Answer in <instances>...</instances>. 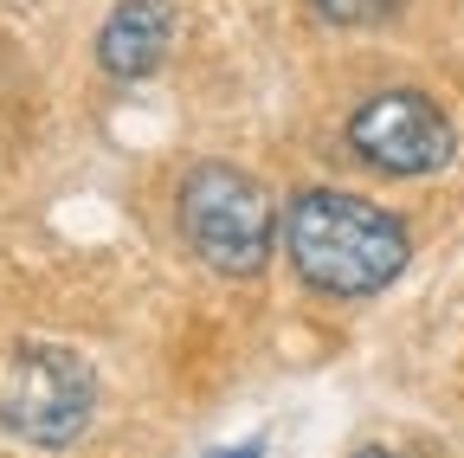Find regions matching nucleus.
Segmentation results:
<instances>
[{"mask_svg": "<svg viewBox=\"0 0 464 458\" xmlns=\"http://www.w3.org/2000/svg\"><path fill=\"white\" fill-rule=\"evenodd\" d=\"M284 252L297 278L323 297H374L406 271V226L342 188H304L284 207Z\"/></svg>", "mask_w": 464, "mask_h": 458, "instance_id": "nucleus-1", "label": "nucleus"}, {"mask_svg": "<svg viewBox=\"0 0 464 458\" xmlns=\"http://www.w3.org/2000/svg\"><path fill=\"white\" fill-rule=\"evenodd\" d=\"M277 200L232 161H200L181 181V239L219 278H258L277 252Z\"/></svg>", "mask_w": 464, "mask_h": 458, "instance_id": "nucleus-2", "label": "nucleus"}, {"mask_svg": "<svg viewBox=\"0 0 464 458\" xmlns=\"http://www.w3.org/2000/svg\"><path fill=\"white\" fill-rule=\"evenodd\" d=\"M91 414H97L91 368L58 342H20L0 375V426L33 452H65L84 439Z\"/></svg>", "mask_w": 464, "mask_h": 458, "instance_id": "nucleus-3", "label": "nucleus"}, {"mask_svg": "<svg viewBox=\"0 0 464 458\" xmlns=\"http://www.w3.org/2000/svg\"><path fill=\"white\" fill-rule=\"evenodd\" d=\"M342 142L355 149L374 175H439V168L458 155V136H451V117L426 97V91H374L355 117H348Z\"/></svg>", "mask_w": 464, "mask_h": 458, "instance_id": "nucleus-4", "label": "nucleus"}, {"mask_svg": "<svg viewBox=\"0 0 464 458\" xmlns=\"http://www.w3.org/2000/svg\"><path fill=\"white\" fill-rule=\"evenodd\" d=\"M168 39H174L168 0H116L97 33V65L110 78H149L168 59Z\"/></svg>", "mask_w": 464, "mask_h": 458, "instance_id": "nucleus-5", "label": "nucleus"}, {"mask_svg": "<svg viewBox=\"0 0 464 458\" xmlns=\"http://www.w3.org/2000/svg\"><path fill=\"white\" fill-rule=\"evenodd\" d=\"M310 7L329 26H381V20H393L406 7V0H310Z\"/></svg>", "mask_w": 464, "mask_h": 458, "instance_id": "nucleus-6", "label": "nucleus"}, {"mask_svg": "<svg viewBox=\"0 0 464 458\" xmlns=\"http://www.w3.org/2000/svg\"><path fill=\"white\" fill-rule=\"evenodd\" d=\"M258 452H265V439H246V445H226L219 458H258Z\"/></svg>", "mask_w": 464, "mask_h": 458, "instance_id": "nucleus-7", "label": "nucleus"}, {"mask_svg": "<svg viewBox=\"0 0 464 458\" xmlns=\"http://www.w3.org/2000/svg\"><path fill=\"white\" fill-rule=\"evenodd\" d=\"M348 458H393V452H381V445H362V452H348Z\"/></svg>", "mask_w": 464, "mask_h": 458, "instance_id": "nucleus-8", "label": "nucleus"}]
</instances>
